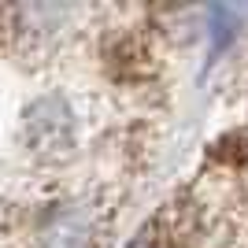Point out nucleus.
<instances>
[{"instance_id":"obj_1","label":"nucleus","mask_w":248,"mask_h":248,"mask_svg":"<svg viewBox=\"0 0 248 248\" xmlns=\"http://www.w3.org/2000/svg\"><path fill=\"white\" fill-rule=\"evenodd\" d=\"M126 248H155V245H152V241H148V237H137L134 245H126Z\"/></svg>"}]
</instances>
